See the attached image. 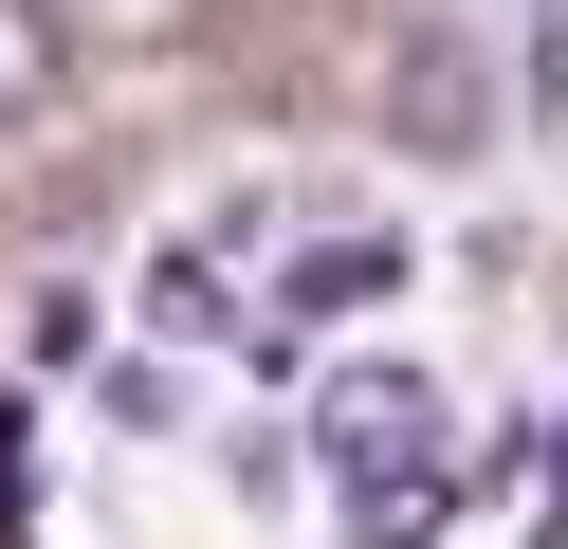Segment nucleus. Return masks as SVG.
Returning <instances> with one entry per match:
<instances>
[{"instance_id":"obj_1","label":"nucleus","mask_w":568,"mask_h":549,"mask_svg":"<svg viewBox=\"0 0 568 549\" xmlns=\"http://www.w3.org/2000/svg\"><path fill=\"white\" fill-rule=\"evenodd\" d=\"M312 458H331V495L348 476H422L440 458V385H422V366H331V385H312Z\"/></svg>"},{"instance_id":"obj_2","label":"nucleus","mask_w":568,"mask_h":549,"mask_svg":"<svg viewBox=\"0 0 568 549\" xmlns=\"http://www.w3.org/2000/svg\"><path fill=\"white\" fill-rule=\"evenodd\" d=\"M148 329H184V348H257L239 256H221V238H165V256H148Z\"/></svg>"},{"instance_id":"obj_3","label":"nucleus","mask_w":568,"mask_h":549,"mask_svg":"<svg viewBox=\"0 0 568 549\" xmlns=\"http://www.w3.org/2000/svg\"><path fill=\"white\" fill-rule=\"evenodd\" d=\"M55 110H74V37H55V0H0V146H38Z\"/></svg>"},{"instance_id":"obj_4","label":"nucleus","mask_w":568,"mask_h":549,"mask_svg":"<svg viewBox=\"0 0 568 549\" xmlns=\"http://www.w3.org/2000/svg\"><path fill=\"white\" fill-rule=\"evenodd\" d=\"M367 293H404V238H385V220H348V238H294V275H275V312H367Z\"/></svg>"},{"instance_id":"obj_5","label":"nucleus","mask_w":568,"mask_h":549,"mask_svg":"<svg viewBox=\"0 0 568 549\" xmlns=\"http://www.w3.org/2000/svg\"><path fill=\"white\" fill-rule=\"evenodd\" d=\"M458 531V458H422V476H348V549H440Z\"/></svg>"},{"instance_id":"obj_6","label":"nucleus","mask_w":568,"mask_h":549,"mask_svg":"<svg viewBox=\"0 0 568 549\" xmlns=\"http://www.w3.org/2000/svg\"><path fill=\"white\" fill-rule=\"evenodd\" d=\"M495 129V92H477V55H458V37H422V55H404V146H440V165H458V146H477Z\"/></svg>"},{"instance_id":"obj_7","label":"nucleus","mask_w":568,"mask_h":549,"mask_svg":"<svg viewBox=\"0 0 568 549\" xmlns=\"http://www.w3.org/2000/svg\"><path fill=\"white\" fill-rule=\"evenodd\" d=\"M74 385H92V403H111V421H129V439H165V421H184V366H148V348H129V366H74Z\"/></svg>"},{"instance_id":"obj_8","label":"nucleus","mask_w":568,"mask_h":549,"mask_svg":"<svg viewBox=\"0 0 568 549\" xmlns=\"http://www.w3.org/2000/svg\"><path fill=\"white\" fill-rule=\"evenodd\" d=\"M0 549H38V421L0 403Z\"/></svg>"},{"instance_id":"obj_9","label":"nucleus","mask_w":568,"mask_h":549,"mask_svg":"<svg viewBox=\"0 0 568 549\" xmlns=\"http://www.w3.org/2000/svg\"><path fill=\"white\" fill-rule=\"evenodd\" d=\"M531 92L568 110V0H531Z\"/></svg>"}]
</instances>
